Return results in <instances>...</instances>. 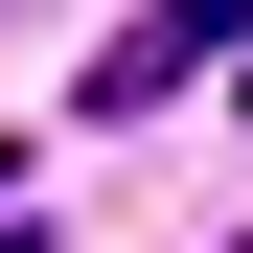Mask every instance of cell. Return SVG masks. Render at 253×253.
Returning a JSON list of instances; mask_svg holds the SVG:
<instances>
[{"mask_svg":"<svg viewBox=\"0 0 253 253\" xmlns=\"http://www.w3.org/2000/svg\"><path fill=\"white\" fill-rule=\"evenodd\" d=\"M207 46H230V0H161L138 46H115V69H92V115H161V92H184V69H207Z\"/></svg>","mask_w":253,"mask_h":253,"instance_id":"1","label":"cell"}]
</instances>
